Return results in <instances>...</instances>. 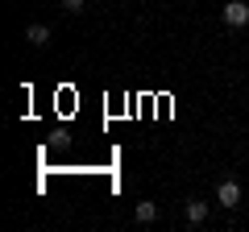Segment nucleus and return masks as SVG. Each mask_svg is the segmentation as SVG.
<instances>
[{
    "label": "nucleus",
    "instance_id": "5",
    "mask_svg": "<svg viewBox=\"0 0 249 232\" xmlns=\"http://www.w3.org/2000/svg\"><path fill=\"white\" fill-rule=\"evenodd\" d=\"M25 42L37 46V50H42V46H50V25H29V29H25Z\"/></svg>",
    "mask_w": 249,
    "mask_h": 232
},
{
    "label": "nucleus",
    "instance_id": "3",
    "mask_svg": "<svg viewBox=\"0 0 249 232\" xmlns=\"http://www.w3.org/2000/svg\"><path fill=\"white\" fill-rule=\"evenodd\" d=\"M183 220L191 224V228H199V224L208 220V203H199V199H187V203H183Z\"/></svg>",
    "mask_w": 249,
    "mask_h": 232
},
{
    "label": "nucleus",
    "instance_id": "4",
    "mask_svg": "<svg viewBox=\"0 0 249 232\" xmlns=\"http://www.w3.org/2000/svg\"><path fill=\"white\" fill-rule=\"evenodd\" d=\"M133 215H137V224H154V220L162 215V207L154 203V199H142V203L133 207Z\"/></svg>",
    "mask_w": 249,
    "mask_h": 232
},
{
    "label": "nucleus",
    "instance_id": "1",
    "mask_svg": "<svg viewBox=\"0 0 249 232\" xmlns=\"http://www.w3.org/2000/svg\"><path fill=\"white\" fill-rule=\"evenodd\" d=\"M224 25L229 29H245L249 25V4L245 0H229V4H224Z\"/></svg>",
    "mask_w": 249,
    "mask_h": 232
},
{
    "label": "nucleus",
    "instance_id": "6",
    "mask_svg": "<svg viewBox=\"0 0 249 232\" xmlns=\"http://www.w3.org/2000/svg\"><path fill=\"white\" fill-rule=\"evenodd\" d=\"M58 4H62V13H83L88 9V0H58Z\"/></svg>",
    "mask_w": 249,
    "mask_h": 232
},
{
    "label": "nucleus",
    "instance_id": "2",
    "mask_svg": "<svg viewBox=\"0 0 249 232\" xmlns=\"http://www.w3.org/2000/svg\"><path fill=\"white\" fill-rule=\"evenodd\" d=\"M216 203L229 207V212H232V207H241V182L237 179H224L220 187H216Z\"/></svg>",
    "mask_w": 249,
    "mask_h": 232
}]
</instances>
